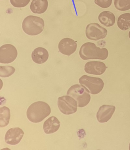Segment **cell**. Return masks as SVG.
<instances>
[{
	"label": "cell",
	"instance_id": "6da1fadb",
	"mask_svg": "<svg viewBox=\"0 0 130 150\" xmlns=\"http://www.w3.org/2000/svg\"><path fill=\"white\" fill-rule=\"evenodd\" d=\"M79 54L83 60L99 59L103 60L108 58L109 52L105 48H100L94 43L88 42L82 45Z\"/></svg>",
	"mask_w": 130,
	"mask_h": 150
},
{
	"label": "cell",
	"instance_id": "7a4b0ae2",
	"mask_svg": "<svg viewBox=\"0 0 130 150\" xmlns=\"http://www.w3.org/2000/svg\"><path fill=\"white\" fill-rule=\"evenodd\" d=\"M50 113L51 108L47 103L38 101L30 106L27 110L26 115L30 122L38 123L50 115Z\"/></svg>",
	"mask_w": 130,
	"mask_h": 150
},
{
	"label": "cell",
	"instance_id": "3957f363",
	"mask_svg": "<svg viewBox=\"0 0 130 150\" xmlns=\"http://www.w3.org/2000/svg\"><path fill=\"white\" fill-rule=\"evenodd\" d=\"M45 28V21L37 16H30L24 19L22 28L25 33L30 36H36L42 32Z\"/></svg>",
	"mask_w": 130,
	"mask_h": 150
},
{
	"label": "cell",
	"instance_id": "277c9868",
	"mask_svg": "<svg viewBox=\"0 0 130 150\" xmlns=\"http://www.w3.org/2000/svg\"><path fill=\"white\" fill-rule=\"evenodd\" d=\"M90 91L84 85L75 84L69 88L67 95L72 97L77 102L78 107L84 108L90 102Z\"/></svg>",
	"mask_w": 130,
	"mask_h": 150
},
{
	"label": "cell",
	"instance_id": "5b68a950",
	"mask_svg": "<svg viewBox=\"0 0 130 150\" xmlns=\"http://www.w3.org/2000/svg\"><path fill=\"white\" fill-rule=\"evenodd\" d=\"M79 83L89 91L90 94L95 95L100 93L104 87V83L99 78L84 75L79 79Z\"/></svg>",
	"mask_w": 130,
	"mask_h": 150
},
{
	"label": "cell",
	"instance_id": "8992f818",
	"mask_svg": "<svg viewBox=\"0 0 130 150\" xmlns=\"http://www.w3.org/2000/svg\"><path fill=\"white\" fill-rule=\"evenodd\" d=\"M77 102L69 96L59 97L58 99V106L60 111L66 115L75 113L77 110Z\"/></svg>",
	"mask_w": 130,
	"mask_h": 150
},
{
	"label": "cell",
	"instance_id": "52a82bcc",
	"mask_svg": "<svg viewBox=\"0 0 130 150\" xmlns=\"http://www.w3.org/2000/svg\"><path fill=\"white\" fill-rule=\"evenodd\" d=\"M107 33V30L97 23L89 24L86 28V36L88 39L93 41H98L105 38Z\"/></svg>",
	"mask_w": 130,
	"mask_h": 150
},
{
	"label": "cell",
	"instance_id": "ba28073f",
	"mask_svg": "<svg viewBox=\"0 0 130 150\" xmlns=\"http://www.w3.org/2000/svg\"><path fill=\"white\" fill-rule=\"evenodd\" d=\"M18 55L17 50L11 44L2 45L0 47V63L10 64L16 60Z\"/></svg>",
	"mask_w": 130,
	"mask_h": 150
},
{
	"label": "cell",
	"instance_id": "9c48e42d",
	"mask_svg": "<svg viewBox=\"0 0 130 150\" xmlns=\"http://www.w3.org/2000/svg\"><path fill=\"white\" fill-rule=\"evenodd\" d=\"M24 134V133L21 128H11L7 131L5 135V142L8 144L16 145L20 142Z\"/></svg>",
	"mask_w": 130,
	"mask_h": 150
},
{
	"label": "cell",
	"instance_id": "30bf717a",
	"mask_svg": "<svg viewBox=\"0 0 130 150\" xmlns=\"http://www.w3.org/2000/svg\"><path fill=\"white\" fill-rule=\"evenodd\" d=\"M77 44L74 40L69 38H65L59 42L58 48L60 52L64 55H71L76 50Z\"/></svg>",
	"mask_w": 130,
	"mask_h": 150
},
{
	"label": "cell",
	"instance_id": "8fae6325",
	"mask_svg": "<svg viewBox=\"0 0 130 150\" xmlns=\"http://www.w3.org/2000/svg\"><path fill=\"white\" fill-rule=\"evenodd\" d=\"M107 68L105 64L102 62L90 61L85 64L84 70L87 74L100 75L104 74Z\"/></svg>",
	"mask_w": 130,
	"mask_h": 150
},
{
	"label": "cell",
	"instance_id": "7c38bea8",
	"mask_svg": "<svg viewBox=\"0 0 130 150\" xmlns=\"http://www.w3.org/2000/svg\"><path fill=\"white\" fill-rule=\"evenodd\" d=\"M114 106L106 105L101 106L97 113L98 122L101 123H105L111 119L115 111Z\"/></svg>",
	"mask_w": 130,
	"mask_h": 150
},
{
	"label": "cell",
	"instance_id": "4fadbf2b",
	"mask_svg": "<svg viewBox=\"0 0 130 150\" xmlns=\"http://www.w3.org/2000/svg\"><path fill=\"white\" fill-rule=\"evenodd\" d=\"M49 57L47 50L42 47L35 49L31 54V57L34 62L37 64H42L46 62Z\"/></svg>",
	"mask_w": 130,
	"mask_h": 150
},
{
	"label": "cell",
	"instance_id": "5bb4252c",
	"mask_svg": "<svg viewBox=\"0 0 130 150\" xmlns=\"http://www.w3.org/2000/svg\"><path fill=\"white\" fill-rule=\"evenodd\" d=\"M60 126V121L56 117H50L45 121L44 123V132L47 134L54 133L57 132Z\"/></svg>",
	"mask_w": 130,
	"mask_h": 150
},
{
	"label": "cell",
	"instance_id": "9a60e30c",
	"mask_svg": "<svg viewBox=\"0 0 130 150\" xmlns=\"http://www.w3.org/2000/svg\"><path fill=\"white\" fill-rule=\"evenodd\" d=\"M98 19L100 23L106 27L113 26L115 23L116 17L114 14L110 11H105L101 13Z\"/></svg>",
	"mask_w": 130,
	"mask_h": 150
},
{
	"label": "cell",
	"instance_id": "2e32d148",
	"mask_svg": "<svg viewBox=\"0 0 130 150\" xmlns=\"http://www.w3.org/2000/svg\"><path fill=\"white\" fill-rule=\"evenodd\" d=\"M48 6L47 0H32L30 8L34 13L42 14L47 11Z\"/></svg>",
	"mask_w": 130,
	"mask_h": 150
},
{
	"label": "cell",
	"instance_id": "e0dca14e",
	"mask_svg": "<svg viewBox=\"0 0 130 150\" xmlns=\"http://www.w3.org/2000/svg\"><path fill=\"white\" fill-rule=\"evenodd\" d=\"M117 25L120 29L126 31L130 28V13L122 14L118 17Z\"/></svg>",
	"mask_w": 130,
	"mask_h": 150
},
{
	"label": "cell",
	"instance_id": "ac0fdd59",
	"mask_svg": "<svg viewBox=\"0 0 130 150\" xmlns=\"http://www.w3.org/2000/svg\"><path fill=\"white\" fill-rule=\"evenodd\" d=\"M11 117L10 110L7 107L4 106L0 108V127H6L8 124Z\"/></svg>",
	"mask_w": 130,
	"mask_h": 150
},
{
	"label": "cell",
	"instance_id": "d6986e66",
	"mask_svg": "<svg viewBox=\"0 0 130 150\" xmlns=\"http://www.w3.org/2000/svg\"><path fill=\"white\" fill-rule=\"evenodd\" d=\"M114 5L115 8L119 11L130 9V0H114Z\"/></svg>",
	"mask_w": 130,
	"mask_h": 150
},
{
	"label": "cell",
	"instance_id": "ffe728a7",
	"mask_svg": "<svg viewBox=\"0 0 130 150\" xmlns=\"http://www.w3.org/2000/svg\"><path fill=\"white\" fill-rule=\"evenodd\" d=\"M16 69L12 66H0V76L2 78L8 77L15 73Z\"/></svg>",
	"mask_w": 130,
	"mask_h": 150
},
{
	"label": "cell",
	"instance_id": "44dd1931",
	"mask_svg": "<svg viewBox=\"0 0 130 150\" xmlns=\"http://www.w3.org/2000/svg\"><path fill=\"white\" fill-rule=\"evenodd\" d=\"M30 1V0H10L11 4L17 8L25 7L29 4Z\"/></svg>",
	"mask_w": 130,
	"mask_h": 150
},
{
	"label": "cell",
	"instance_id": "7402d4cb",
	"mask_svg": "<svg viewBox=\"0 0 130 150\" xmlns=\"http://www.w3.org/2000/svg\"><path fill=\"white\" fill-rule=\"evenodd\" d=\"M113 0H95V3L102 8H108L111 6Z\"/></svg>",
	"mask_w": 130,
	"mask_h": 150
},
{
	"label": "cell",
	"instance_id": "603a6c76",
	"mask_svg": "<svg viewBox=\"0 0 130 150\" xmlns=\"http://www.w3.org/2000/svg\"><path fill=\"white\" fill-rule=\"evenodd\" d=\"M129 37L130 39V31H129Z\"/></svg>",
	"mask_w": 130,
	"mask_h": 150
},
{
	"label": "cell",
	"instance_id": "cb8c5ba5",
	"mask_svg": "<svg viewBox=\"0 0 130 150\" xmlns=\"http://www.w3.org/2000/svg\"><path fill=\"white\" fill-rule=\"evenodd\" d=\"M129 149L130 150V143L129 144Z\"/></svg>",
	"mask_w": 130,
	"mask_h": 150
}]
</instances>
